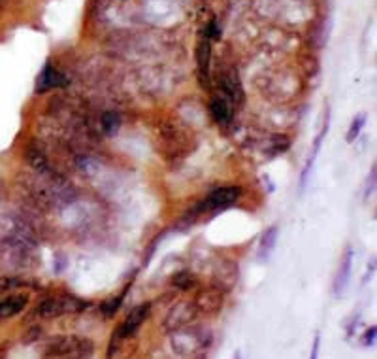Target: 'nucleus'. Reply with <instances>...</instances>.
<instances>
[{
  "label": "nucleus",
  "mask_w": 377,
  "mask_h": 359,
  "mask_svg": "<svg viewBox=\"0 0 377 359\" xmlns=\"http://www.w3.org/2000/svg\"><path fill=\"white\" fill-rule=\"evenodd\" d=\"M66 79L63 74L55 70L51 65H47L42 74L38 76V82H36V93H44L49 91L53 87H61V85H65Z\"/></svg>",
  "instance_id": "nucleus-5"
},
{
  "label": "nucleus",
  "mask_w": 377,
  "mask_h": 359,
  "mask_svg": "<svg viewBox=\"0 0 377 359\" xmlns=\"http://www.w3.org/2000/svg\"><path fill=\"white\" fill-rule=\"evenodd\" d=\"M123 297H125V293L119 295L118 299L106 300L104 305H102V312H104L106 316H113V314L118 312V308H119V305H121V300H123Z\"/></svg>",
  "instance_id": "nucleus-13"
},
{
  "label": "nucleus",
  "mask_w": 377,
  "mask_h": 359,
  "mask_svg": "<svg viewBox=\"0 0 377 359\" xmlns=\"http://www.w3.org/2000/svg\"><path fill=\"white\" fill-rule=\"evenodd\" d=\"M174 284L182 289H188L191 286H195V278L188 275V273H179V275L174 278Z\"/></svg>",
  "instance_id": "nucleus-12"
},
{
  "label": "nucleus",
  "mask_w": 377,
  "mask_h": 359,
  "mask_svg": "<svg viewBox=\"0 0 377 359\" xmlns=\"http://www.w3.org/2000/svg\"><path fill=\"white\" fill-rule=\"evenodd\" d=\"M275 240H278V227L273 225L262 235V240H260V252L259 255L262 259H266L268 255L272 254V250L275 248Z\"/></svg>",
  "instance_id": "nucleus-8"
},
{
  "label": "nucleus",
  "mask_w": 377,
  "mask_h": 359,
  "mask_svg": "<svg viewBox=\"0 0 377 359\" xmlns=\"http://www.w3.org/2000/svg\"><path fill=\"white\" fill-rule=\"evenodd\" d=\"M374 188H376V167H371L370 178H368V188H366V197H370Z\"/></svg>",
  "instance_id": "nucleus-16"
},
{
  "label": "nucleus",
  "mask_w": 377,
  "mask_h": 359,
  "mask_svg": "<svg viewBox=\"0 0 377 359\" xmlns=\"http://www.w3.org/2000/svg\"><path fill=\"white\" fill-rule=\"evenodd\" d=\"M147 314H150V305H142V307L134 308V310L129 314L127 321L118 329L115 337H118V339H127V337L136 335L140 326H142L143 321H145V318H147Z\"/></svg>",
  "instance_id": "nucleus-3"
},
{
  "label": "nucleus",
  "mask_w": 377,
  "mask_h": 359,
  "mask_svg": "<svg viewBox=\"0 0 377 359\" xmlns=\"http://www.w3.org/2000/svg\"><path fill=\"white\" fill-rule=\"evenodd\" d=\"M13 286H17V282L13 280V278H10V276H0V293L12 289Z\"/></svg>",
  "instance_id": "nucleus-15"
},
{
  "label": "nucleus",
  "mask_w": 377,
  "mask_h": 359,
  "mask_svg": "<svg viewBox=\"0 0 377 359\" xmlns=\"http://www.w3.org/2000/svg\"><path fill=\"white\" fill-rule=\"evenodd\" d=\"M317 350H319V335H317V337H315V344H313L312 358H317Z\"/></svg>",
  "instance_id": "nucleus-19"
},
{
  "label": "nucleus",
  "mask_w": 377,
  "mask_h": 359,
  "mask_svg": "<svg viewBox=\"0 0 377 359\" xmlns=\"http://www.w3.org/2000/svg\"><path fill=\"white\" fill-rule=\"evenodd\" d=\"M118 127H119V118H118V114H106L104 116V129L108 135H111L113 131H118Z\"/></svg>",
  "instance_id": "nucleus-14"
},
{
  "label": "nucleus",
  "mask_w": 377,
  "mask_h": 359,
  "mask_svg": "<svg viewBox=\"0 0 377 359\" xmlns=\"http://www.w3.org/2000/svg\"><path fill=\"white\" fill-rule=\"evenodd\" d=\"M85 344H91V342L79 339H63L53 344V353L55 356H83Z\"/></svg>",
  "instance_id": "nucleus-6"
},
{
  "label": "nucleus",
  "mask_w": 377,
  "mask_h": 359,
  "mask_svg": "<svg viewBox=\"0 0 377 359\" xmlns=\"http://www.w3.org/2000/svg\"><path fill=\"white\" fill-rule=\"evenodd\" d=\"M351 263H353V250H347L344 259L339 263L338 278H336V295L344 293V289L349 284V276H351Z\"/></svg>",
  "instance_id": "nucleus-7"
},
{
  "label": "nucleus",
  "mask_w": 377,
  "mask_h": 359,
  "mask_svg": "<svg viewBox=\"0 0 377 359\" xmlns=\"http://www.w3.org/2000/svg\"><path fill=\"white\" fill-rule=\"evenodd\" d=\"M211 114L219 123H228V119H230V108L223 98H215L211 102Z\"/></svg>",
  "instance_id": "nucleus-9"
},
{
  "label": "nucleus",
  "mask_w": 377,
  "mask_h": 359,
  "mask_svg": "<svg viewBox=\"0 0 377 359\" xmlns=\"http://www.w3.org/2000/svg\"><path fill=\"white\" fill-rule=\"evenodd\" d=\"M206 36H208V38L209 36H211V38H219V36H221V33H219V29H217V25H215V23H209Z\"/></svg>",
  "instance_id": "nucleus-18"
},
{
  "label": "nucleus",
  "mask_w": 377,
  "mask_h": 359,
  "mask_svg": "<svg viewBox=\"0 0 377 359\" xmlns=\"http://www.w3.org/2000/svg\"><path fill=\"white\" fill-rule=\"evenodd\" d=\"M376 327H371L370 331H368V333H366V344H368V346H374V344H376Z\"/></svg>",
  "instance_id": "nucleus-17"
},
{
  "label": "nucleus",
  "mask_w": 377,
  "mask_h": 359,
  "mask_svg": "<svg viewBox=\"0 0 377 359\" xmlns=\"http://www.w3.org/2000/svg\"><path fill=\"white\" fill-rule=\"evenodd\" d=\"M87 307L83 300L76 299V297H53V299L44 300L40 305L38 314L42 318H57L61 314H72L79 312Z\"/></svg>",
  "instance_id": "nucleus-1"
},
{
  "label": "nucleus",
  "mask_w": 377,
  "mask_h": 359,
  "mask_svg": "<svg viewBox=\"0 0 377 359\" xmlns=\"http://www.w3.org/2000/svg\"><path fill=\"white\" fill-rule=\"evenodd\" d=\"M209 42L204 40L200 46H198V66H200V72L204 78H208V70H209Z\"/></svg>",
  "instance_id": "nucleus-10"
},
{
  "label": "nucleus",
  "mask_w": 377,
  "mask_h": 359,
  "mask_svg": "<svg viewBox=\"0 0 377 359\" xmlns=\"http://www.w3.org/2000/svg\"><path fill=\"white\" fill-rule=\"evenodd\" d=\"M364 121L366 114H358L357 118L353 119L351 129L347 132V142H355V140H357V137L360 135V131H362V127H364Z\"/></svg>",
  "instance_id": "nucleus-11"
},
{
  "label": "nucleus",
  "mask_w": 377,
  "mask_h": 359,
  "mask_svg": "<svg viewBox=\"0 0 377 359\" xmlns=\"http://www.w3.org/2000/svg\"><path fill=\"white\" fill-rule=\"evenodd\" d=\"M29 305V295H10L6 299L0 300V320H10L13 316H17L19 312L25 310Z\"/></svg>",
  "instance_id": "nucleus-4"
},
{
  "label": "nucleus",
  "mask_w": 377,
  "mask_h": 359,
  "mask_svg": "<svg viewBox=\"0 0 377 359\" xmlns=\"http://www.w3.org/2000/svg\"><path fill=\"white\" fill-rule=\"evenodd\" d=\"M241 195L240 188H219V190L211 191L206 199V203L202 204L206 210H223L234 204Z\"/></svg>",
  "instance_id": "nucleus-2"
}]
</instances>
